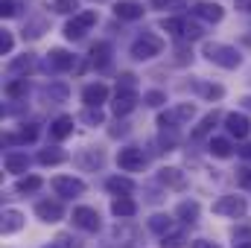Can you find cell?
<instances>
[{
  "instance_id": "cell-1",
  "label": "cell",
  "mask_w": 251,
  "mask_h": 248,
  "mask_svg": "<svg viewBox=\"0 0 251 248\" xmlns=\"http://www.w3.org/2000/svg\"><path fill=\"white\" fill-rule=\"evenodd\" d=\"M204 56L210 62H216L219 67H228V70L240 64V53L234 47H228V44H204Z\"/></svg>"
},
{
  "instance_id": "cell-2",
  "label": "cell",
  "mask_w": 251,
  "mask_h": 248,
  "mask_svg": "<svg viewBox=\"0 0 251 248\" xmlns=\"http://www.w3.org/2000/svg\"><path fill=\"white\" fill-rule=\"evenodd\" d=\"M94 24H97V12H79V15H73V21L64 26V35H67L70 41H76V38H82Z\"/></svg>"
},
{
  "instance_id": "cell-3",
  "label": "cell",
  "mask_w": 251,
  "mask_h": 248,
  "mask_svg": "<svg viewBox=\"0 0 251 248\" xmlns=\"http://www.w3.org/2000/svg\"><path fill=\"white\" fill-rule=\"evenodd\" d=\"M161 38L158 35H143V38H137L134 44H131V56L137 59V62H146V59H152V56H158L161 53Z\"/></svg>"
},
{
  "instance_id": "cell-4",
  "label": "cell",
  "mask_w": 251,
  "mask_h": 248,
  "mask_svg": "<svg viewBox=\"0 0 251 248\" xmlns=\"http://www.w3.org/2000/svg\"><path fill=\"white\" fill-rule=\"evenodd\" d=\"M213 213H219V216H246V201L240 198V196H222L216 204H213Z\"/></svg>"
},
{
  "instance_id": "cell-5",
  "label": "cell",
  "mask_w": 251,
  "mask_h": 248,
  "mask_svg": "<svg viewBox=\"0 0 251 248\" xmlns=\"http://www.w3.org/2000/svg\"><path fill=\"white\" fill-rule=\"evenodd\" d=\"M117 164H120V170H126V173H137V170L146 167V158H143L140 149L126 146V149H120V155H117Z\"/></svg>"
},
{
  "instance_id": "cell-6",
  "label": "cell",
  "mask_w": 251,
  "mask_h": 248,
  "mask_svg": "<svg viewBox=\"0 0 251 248\" xmlns=\"http://www.w3.org/2000/svg\"><path fill=\"white\" fill-rule=\"evenodd\" d=\"M193 114H196V108H193L190 102H184V105H178V108H170V111H164V114L158 117V125H164V128H176L178 123L190 120Z\"/></svg>"
},
{
  "instance_id": "cell-7",
  "label": "cell",
  "mask_w": 251,
  "mask_h": 248,
  "mask_svg": "<svg viewBox=\"0 0 251 248\" xmlns=\"http://www.w3.org/2000/svg\"><path fill=\"white\" fill-rule=\"evenodd\" d=\"M53 190L64 198H76V196L85 193V181H79L73 175H59V178H53Z\"/></svg>"
},
{
  "instance_id": "cell-8",
  "label": "cell",
  "mask_w": 251,
  "mask_h": 248,
  "mask_svg": "<svg viewBox=\"0 0 251 248\" xmlns=\"http://www.w3.org/2000/svg\"><path fill=\"white\" fill-rule=\"evenodd\" d=\"M73 222L82 231H100V213L94 207H76L73 210Z\"/></svg>"
},
{
  "instance_id": "cell-9",
  "label": "cell",
  "mask_w": 251,
  "mask_h": 248,
  "mask_svg": "<svg viewBox=\"0 0 251 248\" xmlns=\"http://www.w3.org/2000/svg\"><path fill=\"white\" fill-rule=\"evenodd\" d=\"M82 99H85V105H88V108H100V105L108 99V88H105L102 82H97V85H88V88L82 91Z\"/></svg>"
},
{
  "instance_id": "cell-10",
  "label": "cell",
  "mask_w": 251,
  "mask_h": 248,
  "mask_svg": "<svg viewBox=\"0 0 251 248\" xmlns=\"http://www.w3.org/2000/svg\"><path fill=\"white\" fill-rule=\"evenodd\" d=\"M35 216H38L41 222H59L64 216V207L59 201H38V204H35Z\"/></svg>"
},
{
  "instance_id": "cell-11",
  "label": "cell",
  "mask_w": 251,
  "mask_h": 248,
  "mask_svg": "<svg viewBox=\"0 0 251 248\" xmlns=\"http://www.w3.org/2000/svg\"><path fill=\"white\" fill-rule=\"evenodd\" d=\"M225 125H228V131L234 134V137H249V131H251V123H249V117L246 114H228L225 117Z\"/></svg>"
},
{
  "instance_id": "cell-12",
  "label": "cell",
  "mask_w": 251,
  "mask_h": 248,
  "mask_svg": "<svg viewBox=\"0 0 251 248\" xmlns=\"http://www.w3.org/2000/svg\"><path fill=\"white\" fill-rule=\"evenodd\" d=\"M114 15H117L120 21H137V18H143V6L134 3V0H120V3L114 6Z\"/></svg>"
},
{
  "instance_id": "cell-13",
  "label": "cell",
  "mask_w": 251,
  "mask_h": 248,
  "mask_svg": "<svg viewBox=\"0 0 251 248\" xmlns=\"http://www.w3.org/2000/svg\"><path fill=\"white\" fill-rule=\"evenodd\" d=\"M193 15L196 18H204V21H210V24H216V21H222V6H216V3H196L193 6Z\"/></svg>"
},
{
  "instance_id": "cell-14",
  "label": "cell",
  "mask_w": 251,
  "mask_h": 248,
  "mask_svg": "<svg viewBox=\"0 0 251 248\" xmlns=\"http://www.w3.org/2000/svg\"><path fill=\"white\" fill-rule=\"evenodd\" d=\"M111 213H114V216H120V219H128V216H134V213H137V204H134L128 196H120V198H114V201H111Z\"/></svg>"
},
{
  "instance_id": "cell-15",
  "label": "cell",
  "mask_w": 251,
  "mask_h": 248,
  "mask_svg": "<svg viewBox=\"0 0 251 248\" xmlns=\"http://www.w3.org/2000/svg\"><path fill=\"white\" fill-rule=\"evenodd\" d=\"M134 105H137V94H117V99H114L111 111H114L117 117H126Z\"/></svg>"
},
{
  "instance_id": "cell-16",
  "label": "cell",
  "mask_w": 251,
  "mask_h": 248,
  "mask_svg": "<svg viewBox=\"0 0 251 248\" xmlns=\"http://www.w3.org/2000/svg\"><path fill=\"white\" fill-rule=\"evenodd\" d=\"M35 137H38V125H35V123H26L21 131H18V134H6L3 140H6V143H32Z\"/></svg>"
},
{
  "instance_id": "cell-17",
  "label": "cell",
  "mask_w": 251,
  "mask_h": 248,
  "mask_svg": "<svg viewBox=\"0 0 251 248\" xmlns=\"http://www.w3.org/2000/svg\"><path fill=\"white\" fill-rule=\"evenodd\" d=\"M158 178H161V184L176 187V190L184 187V175H181V170H176V167H164V170L158 173Z\"/></svg>"
},
{
  "instance_id": "cell-18",
  "label": "cell",
  "mask_w": 251,
  "mask_h": 248,
  "mask_svg": "<svg viewBox=\"0 0 251 248\" xmlns=\"http://www.w3.org/2000/svg\"><path fill=\"white\" fill-rule=\"evenodd\" d=\"M108 59H111V44L100 41V44L91 47V62L97 64V67H108Z\"/></svg>"
},
{
  "instance_id": "cell-19",
  "label": "cell",
  "mask_w": 251,
  "mask_h": 248,
  "mask_svg": "<svg viewBox=\"0 0 251 248\" xmlns=\"http://www.w3.org/2000/svg\"><path fill=\"white\" fill-rule=\"evenodd\" d=\"M47 67H53V70H70V67H73V56H70L67 50H53Z\"/></svg>"
},
{
  "instance_id": "cell-20",
  "label": "cell",
  "mask_w": 251,
  "mask_h": 248,
  "mask_svg": "<svg viewBox=\"0 0 251 248\" xmlns=\"http://www.w3.org/2000/svg\"><path fill=\"white\" fill-rule=\"evenodd\" d=\"M70 131H73V117H59L56 123L50 125V137L53 140H64Z\"/></svg>"
},
{
  "instance_id": "cell-21",
  "label": "cell",
  "mask_w": 251,
  "mask_h": 248,
  "mask_svg": "<svg viewBox=\"0 0 251 248\" xmlns=\"http://www.w3.org/2000/svg\"><path fill=\"white\" fill-rule=\"evenodd\" d=\"M26 167H29L26 155H21V152H9L6 155V170L9 173H26Z\"/></svg>"
},
{
  "instance_id": "cell-22",
  "label": "cell",
  "mask_w": 251,
  "mask_h": 248,
  "mask_svg": "<svg viewBox=\"0 0 251 248\" xmlns=\"http://www.w3.org/2000/svg\"><path fill=\"white\" fill-rule=\"evenodd\" d=\"M21 228H24V216L18 210H6L3 213V234H15Z\"/></svg>"
},
{
  "instance_id": "cell-23",
  "label": "cell",
  "mask_w": 251,
  "mask_h": 248,
  "mask_svg": "<svg viewBox=\"0 0 251 248\" xmlns=\"http://www.w3.org/2000/svg\"><path fill=\"white\" fill-rule=\"evenodd\" d=\"M149 228H152L155 234L167 237V234H173V219H170V216H164V213H158V216H152V219H149Z\"/></svg>"
},
{
  "instance_id": "cell-24",
  "label": "cell",
  "mask_w": 251,
  "mask_h": 248,
  "mask_svg": "<svg viewBox=\"0 0 251 248\" xmlns=\"http://www.w3.org/2000/svg\"><path fill=\"white\" fill-rule=\"evenodd\" d=\"M216 120H219V114H216V111H210V114H207V117H204L201 123L193 128V140H201V137H204V134H207V131H210V128L216 125Z\"/></svg>"
},
{
  "instance_id": "cell-25",
  "label": "cell",
  "mask_w": 251,
  "mask_h": 248,
  "mask_svg": "<svg viewBox=\"0 0 251 248\" xmlns=\"http://www.w3.org/2000/svg\"><path fill=\"white\" fill-rule=\"evenodd\" d=\"M167 32H173V35H178V38H184V29H187V21L184 18H164V24H161Z\"/></svg>"
},
{
  "instance_id": "cell-26",
  "label": "cell",
  "mask_w": 251,
  "mask_h": 248,
  "mask_svg": "<svg viewBox=\"0 0 251 248\" xmlns=\"http://www.w3.org/2000/svg\"><path fill=\"white\" fill-rule=\"evenodd\" d=\"M108 190H111V193H123V196H128V193L134 190V181H131V178L114 175V178H108Z\"/></svg>"
},
{
  "instance_id": "cell-27",
  "label": "cell",
  "mask_w": 251,
  "mask_h": 248,
  "mask_svg": "<svg viewBox=\"0 0 251 248\" xmlns=\"http://www.w3.org/2000/svg\"><path fill=\"white\" fill-rule=\"evenodd\" d=\"M210 155H216V158H231V143H228L225 137H213V140H210Z\"/></svg>"
},
{
  "instance_id": "cell-28",
  "label": "cell",
  "mask_w": 251,
  "mask_h": 248,
  "mask_svg": "<svg viewBox=\"0 0 251 248\" xmlns=\"http://www.w3.org/2000/svg\"><path fill=\"white\" fill-rule=\"evenodd\" d=\"M64 158V152H59V149H41V155H38V161L44 164V167H53V164H62Z\"/></svg>"
},
{
  "instance_id": "cell-29",
  "label": "cell",
  "mask_w": 251,
  "mask_h": 248,
  "mask_svg": "<svg viewBox=\"0 0 251 248\" xmlns=\"http://www.w3.org/2000/svg\"><path fill=\"white\" fill-rule=\"evenodd\" d=\"M176 213H178L184 222H196V216H199V204H196V201H181Z\"/></svg>"
},
{
  "instance_id": "cell-30",
  "label": "cell",
  "mask_w": 251,
  "mask_h": 248,
  "mask_svg": "<svg viewBox=\"0 0 251 248\" xmlns=\"http://www.w3.org/2000/svg\"><path fill=\"white\" fill-rule=\"evenodd\" d=\"M18 193H35V190H41V178L38 175H26V178H21L18 184H15Z\"/></svg>"
},
{
  "instance_id": "cell-31",
  "label": "cell",
  "mask_w": 251,
  "mask_h": 248,
  "mask_svg": "<svg viewBox=\"0 0 251 248\" xmlns=\"http://www.w3.org/2000/svg\"><path fill=\"white\" fill-rule=\"evenodd\" d=\"M26 91H29V82L26 79H15V82H9L6 85V94L15 99V97H26Z\"/></svg>"
},
{
  "instance_id": "cell-32",
  "label": "cell",
  "mask_w": 251,
  "mask_h": 248,
  "mask_svg": "<svg viewBox=\"0 0 251 248\" xmlns=\"http://www.w3.org/2000/svg\"><path fill=\"white\" fill-rule=\"evenodd\" d=\"M79 164H82V167H102V152L88 149V152H82V155H79Z\"/></svg>"
},
{
  "instance_id": "cell-33",
  "label": "cell",
  "mask_w": 251,
  "mask_h": 248,
  "mask_svg": "<svg viewBox=\"0 0 251 248\" xmlns=\"http://www.w3.org/2000/svg\"><path fill=\"white\" fill-rule=\"evenodd\" d=\"M32 56H21V59H15V62L9 64V73H26V70H32Z\"/></svg>"
},
{
  "instance_id": "cell-34",
  "label": "cell",
  "mask_w": 251,
  "mask_h": 248,
  "mask_svg": "<svg viewBox=\"0 0 251 248\" xmlns=\"http://www.w3.org/2000/svg\"><path fill=\"white\" fill-rule=\"evenodd\" d=\"M152 6H155V9H164V12H167V9H170V12H178V9L187 6V0H152Z\"/></svg>"
},
{
  "instance_id": "cell-35",
  "label": "cell",
  "mask_w": 251,
  "mask_h": 248,
  "mask_svg": "<svg viewBox=\"0 0 251 248\" xmlns=\"http://www.w3.org/2000/svg\"><path fill=\"white\" fill-rule=\"evenodd\" d=\"M82 120H85V123H91V125H102L105 114H102L100 108H85V111H82Z\"/></svg>"
},
{
  "instance_id": "cell-36",
  "label": "cell",
  "mask_w": 251,
  "mask_h": 248,
  "mask_svg": "<svg viewBox=\"0 0 251 248\" xmlns=\"http://www.w3.org/2000/svg\"><path fill=\"white\" fill-rule=\"evenodd\" d=\"M117 94H134V76L131 73H123L117 79Z\"/></svg>"
},
{
  "instance_id": "cell-37",
  "label": "cell",
  "mask_w": 251,
  "mask_h": 248,
  "mask_svg": "<svg viewBox=\"0 0 251 248\" xmlns=\"http://www.w3.org/2000/svg\"><path fill=\"white\" fill-rule=\"evenodd\" d=\"M161 248H184V237L181 234H167V237H161Z\"/></svg>"
},
{
  "instance_id": "cell-38",
  "label": "cell",
  "mask_w": 251,
  "mask_h": 248,
  "mask_svg": "<svg viewBox=\"0 0 251 248\" xmlns=\"http://www.w3.org/2000/svg\"><path fill=\"white\" fill-rule=\"evenodd\" d=\"M76 6H79L76 0H56V3H53V9H56L59 15H70V12H76Z\"/></svg>"
},
{
  "instance_id": "cell-39",
  "label": "cell",
  "mask_w": 251,
  "mask_h": 248,
  "mask_svg": "<svg viewBox=\"0 0 251 248\" xmlns=\"http://www.w3.org/2000/svg\"><path fill=\"white\" fill-rule=\"evenodd\" d=\"M164 99H167V97H164L161 91H149V94H146V105H152V108L164 105Z\"/></svg>"
},
{
  "instance_id": "cell-40",
  "label": "cell",
  "mask_w": 251,
  "mask_h": 248,
  "mask_svg": "<svg viewBox=\"0 0 251 248\" xmlns=\"http://www.w3.org/2000/svg\"><path fill=\"white\" fill-rule=\"evenodd\" d=\"M201 94H204V97H210V99H219L225 91H222L219 85H201Z\"/></svg>"
},
{
  "instance_id": "cell-41",
  "label": "cell",
  "mask_w": 251,
  "mask_h": 248,
  "mask_svg": "<svg viewBox=\"0 0 251 248\" xmlns=\"http://www.w3.org/2000/svg\"><path fill=\"white\" fill-rule=\"evenodd\" d=\"M15 6H18L15 0H0V15H3V18H12V15L18 12Z\"/></svg>"
},
{
  "instance_id": "cell-42",
  "label": "cell",
  "mask_w": 251,
  "mask_h": 248,
  "mask_svg": "<svg viewBox=\"0 0 251 248\" xmlns=\"http://www.w3.org/2000/svg\"><path fill=\"white\" fill-rule=\"evenodd\" d=\"M237 184H240V187H251V170H249V167L237 170Z\"/></svg>"
},
{
  "instance_id": "cell-43",
  "label": "cell",
  "mask_w": 251,
  "mask_h": 248,
  "mask_svg": "<svg viewBox=\"0 0 251 248\" xmlns=\"http://www.w3.org/2000/svg\"><path fill=\"white\" fill-rule=\"evenodd\" d=\"M47 97H53V99H64V97H67V88H64V85H53V88H47Z\"/></svg>"
},
{
  "instance_id": "cell-44",
  "label": "cell",
  "mask_w": 251,
  "mask_h": 248,
  "mask_svg": "<svg viewBox=\"0 0 251 248\" xmlns=\"http://www.w3.org/2000/svg\"><path fill=\"white\" fill-rule=\"evenodd\" d=\"M12 44H15V41H12V35L3 29V35H0V50H3V56H6V53H12Z\"/></svg>"
},
{
  "instance_id": "cell-45",
  "label": "cell",
  "mask_w": 251,
  "mask_h": 248,
  "mask_svg": "<svg viewBox=\"0 0 251 248\" xmlns=\"http://www.w3.org/2000/svg\"><path fill=\"white\" fill-rule=\"evenodd\" d=\"M184 38H190V41H196V38H201V29H199L196 24H187V29H184Z\"/></svg>"
},
{
  "instance_id": "cell-46",
  "label": "cell",
  "mask_w": 251,
  "mask_h": 248,
  "mask_svg": "<svg viewBox=\"0 0 251 248\" xmlns=\"http://www.w3.org/2000/svg\"><path fill=\"white\" fill-rule=\"evenodd\" d=\"M53 246L56 248H76V243H73V240H70V237H56V243H53Z\"/></svg>"
},
{
  "instance_id": "cell-47",
  "label": "cell",
  "mask_w": 251,
  "mask_h": 248,
  "mask_svg": "<svg viewBox=\"0 0 251 248\" xmlns=\"http://www.w3.org/2000/svg\"><path fill=\"white\" fill-rule=\"evenodd\" d=\"M193 248H219V246H216V243H207V240H196Z\"/></svg>"
},
{
  "instance_id": "cell-48",
  "label": "cell",
  "mask_w": 251,
  "mask_h": 248,
  "mask_svg": "<svg viewBox=\"0 0 251 248\" xmlns=\"http://www.w3.org/2000/svg\"><path fill=\"white\" fill-rule=\"evenodd\" d=\"M237 9L240 12H251V0H237Z\"/></svg>"
},
{
  "instance_id": "cell-49",
  "label": "cell",
  "mask_w": 251,
  "mask_h": 248,
  "mask_svg": "<svg viewBox=\"0 0 251 248\" xmlns=\"http://www.w3.org/2000/svg\"><path fill=\"white\" fill-rule=\"evenodd\" d=\"M243 105H246V108H251V97H246V99H243Z\"/></svg>"
},
{
  "instance_id": "cell-50",
  "label": "cell",
  "mask_w": 251,
  "mask_h": 248,
  "mask_svg": "<svg viewBox=\"0 0 251 248\" xmlns=\"http://www.w3.org/2000/svg\"><path fill=\"white\" fill-rule=\"evenodd\" d=\"M234 248H251V243H240V246H234Z\"/></svg>"
},
{
  "instance_id": "cell-51",
  "label": "cell",
  "mask_w": 251,
  "mask_h": 248,
  "mask_svg": "<svg viewBox=\"0 0 251 248\" xmlns=\"http://www.w3.org/2000/svg\"><path fill=\"white\" fill-rule=\"evenodd\" d=\"M243 152H246V155H251V146H249V149H243Z\"/></svg>"
},
{
  "instance_id": "cell-52",
  "label": "cell",
  "mask_w": 251,
  "mask_h": 248,
  "mask_svg": "<svg viewBox=\"0 0 251 248\" xmlns=\"http://www.w3.org/2000/svg\"><path fill=\"white\" fill-rule=\"evenodd\" d=\"M47 248H56V246H47Z\"/></svg>"
}]
</instances>
